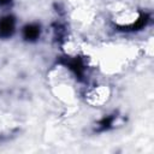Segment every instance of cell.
Here are the masks:
<instances>
[{"mask_svg": "<svg viewBox=\"0 0 154 154\" xmlns=\"http://www.w3.org/2000/svg\"><path fill=\"white\" fill-rule=\"evenodd\" d=\"M148 20H149V16L147 13H142L140 16V18L136 20V23L124 28V30H140V29H142V28H144L147 25Z\"/></svg>", "mask_w": 154, "mask_h": 154, "instance_id": "4", "label": "cell"}, {"mask_svg": "<svg viewBox=\"0 0 154 154\" xmlns=\"http://www.w3.org/2000/svg\"><path fill=\"white\" fill-rule=\"evenodd\" d=\"M113 120H114V117L113 116H107V117L102 118L99 122V129H97V131H106V130H108L112 126Z\"/></svg>", "mask_w": 154, "mask_h": 154, "instance_id": "5", "label": "cell"}, {"mask_svg": "<svg viewBox=\"0 0 154 154\" xmlns=\"http://www.w3.org/2000/svg\"><path fill=\"white\" fill-rule=\"evenodd\" d=\"M12 0H0V7H6L8 5H11Z\"/></svg>", "mask_w": 154, "mask_h": 154, "instance_id": "6", "label": "cell"}, {"mask_svg": "<svg viewBox=\"0 0 154 154\" xmlns=\"http://www.w3.org/2000/svg\"><path fill=\"white\" fill-rule=\"evenodd\" d=\"M41 35V28L38 24L36 23H30V24H26L24 28H23V37L25 41H29V42H35L38 40Z\"/></svg>", "mask_w": 154, "mask_h": 154, "instance_id": "3", "label": "cell"}, {"mask_svg": "<svg viewBox=\"0 0 154 154\" xmlns=\"http://www.w3.org/2000/svg\"><path fill=\"white\" fill-rule=\"evenodd\" d=\"M16 19L13 16H4L0 18V38H10L14 34Z\"/></svg>", "mask_w": 154, "mask_h": 154, "instance_id": "2", "label": "cell"}, {"mask_svg": "<svg viewBox=\"0 0 154 154\" xmlns=\"http://www.w3.org/2000/svg\"><path fill=\"white\" fill-rule=\"evenodd\" d=\"M60 64L67 66L75 73L76 78H78V79L83 78L84 71H85V65H84V63H83V60L81 58H78V57H76V58H67V57H65V58H63L60 60Z\"/></svg>", "mask_w": 154, "mask_h": 154, "instance_id": "1", "label": "cell"}]
</instances>
